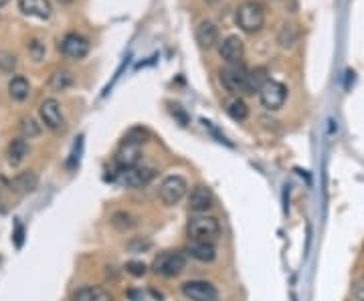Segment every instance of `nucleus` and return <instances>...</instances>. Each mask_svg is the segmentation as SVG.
<instances>
[{
    "instance_id": "nucleus-1",
    "label": "nucleus",
    "mask_w": 364,
    "mask_h": 301,
    "mask_svg": "<svg viewBox=\"0 0 364 301\" xmlns=\"http://www.w3.org/2000/svg\"><path fill=\"white\" fill-rule=\"evenodd\" d=\"M235 22L247 35L259 33L263 29V24H265V8H263V4L257 2V0L241 2L237 13H235Z\"/></svg>"
},
{
    "instance_id": "nucleus-2",
    "label": "nucleus",
    "mask_w": 364,
    "mask_h": 301,
    "mask_svg": "<svg viewBox=\"0 0 364 301\" xmlns=\"http://www.w3.org/2000/svg\"><path fill=\"white\" fill-rule=\"evenodd\" d=\"M144 133L140 135V130H132L124 138V142L119 144V148L115 152V164L119 170L134 168L140 164L142 158V146H144Z\"/></svg>"
},
{
    "instance_id": "nucleus-3",
    "label": "nucleus",
    "mask_w": 364,
    "mask_h": 301,
    "mask_svg": "<svg viewBox=\"0 0 364 301\" xmlns=\"http://www.w3.org/2000/svg\"><path fill=\"white\" fill-rule=\"evenodd\" d=\"M184 269H187V257L182 253H178V251L158 253L152 263L154 273L160 275V277H166V279L178 277Z\"/></svg>"
},
{
    "instance_id": "nucleus-4",
    "label": "nucleus",
    "mask_w": 364,
    "mask_h": 301,
    "mask_svg": "<svg viewBox=\"0 0 364 301\" xmlns=\"http://www.w3.org/2000/svg\"><path fill=\"white\" fill-rule=\"evenodd\" d=\"M191 241H214L221 237V223L209 214H196L187 225Z\"/></svg>"
},
{
    "instance_id": "nucleus-5",
    "label": "nucleus",
    "mask_w": 364,
    "mask_h": 301,
    "mask_svg": "<svg viewBox=\"0 0 364 301\" xmlns=\"http://www.w3.org/2000/svg\"><path fill=\"white\" fill-rule=\"evenodd\" d=\"M221 83L223 87L233 95L249 94V71L243 67V63H235V65H227L225 69H221Z\"/></svg>"
},
{
    "instance_id": "nucleus-6",
    "label": "nucleus",
    "mask_w": 364,
    "mask_h": 301,
    "mask_svg": "<svg viewBox=\"0 0 364 301\" xmlns=\"http://www.w3.org/2000/svg\"><path fill=\"white\" fill-rule=\"evenodd\" d=\"M187 190H189V182L182 176L173 174V176H166L162 180L160 190H158V196H160V200L166 207H176L187 196Z\"/></svg>"
},
{
    "instance_id": "nucleus-7",
    "label": "nucleus",
    "mask_w": 364,
    "mask_h": 301,
    "mask_svg": "<svg viewBox=\"0 0 364 301\" xmlns=\"http://www.w3.org/2000/svg\"><path fill=\"white\" fill-rule=\"evenodd\" d=\"M257 94H259V101H261V105L265 110L277 112L279 108H284V103L288 99V87L284 83H279V81L268 79Z\"/></svg>"
},
{
    "instance_id": "nucleus-8",
    "label": "nucleus",
    "mask_w": 364,
    "mask_h": 301,
    "mask_svg": "<svg viewBox=\"0 0 364 301\" xmlns=\"http://www.w3.org/2000/svg\"><path fill=\"white\" fill-rule=\"evenodd\" d=\"M156 178V170L146 168V166H134V168L119 170L115 180L124 186V189H142L148 186Z\"/></svg>"
},
{
    "instance_id": "nucleus-9",
    "label": "nucleus",
    "mask_w": 364,
    "mask_h": 301,
    "mask_svg": "<svg viewBox=\"0 0 364 301\" xmlns=\"http://www.w3.org/2000/svg\"><path fill=\"white\" fill-rule=\"evenodd\" d=\"M180 291L191 301H219V289L211 281L192 279L180 285Z\"/></svg>"
},
{
    "instance_id": "nucleus-10",
    "label": "nucleus",
    "mask_w": 364,
    "mask_h": 301,
    "mask_svg": "<svg viewBox=\"0 0 364 301\" xmlns=\"http://www.w3.org/2000/svg\"><path fill=\"white\" fill-rule=\"evenodd\" d=\"M38 113H41V119H43L45 128H49L51 132H61L65 128V117H63V112H61V103L55 97H47L41 103Z\"/></svg>"
},
{
    "instance_id": "nucleus-11",
    "label": "nucleus",
    "mask_w": 364,
    "mask_h": 301,
    "mask_svg": "<svg viewBox=\"0 0 364 301\" xmlns=\"http://www.w3.org/2000/svg\"><path fill=\"white\" fill-rule=\"evenodd\" d=\"M59 49L65 57H69L73 61H81L89 53V41L79 33H67L59 43Z\"/></svg>"
},
{
    "instance_id": "nucleus-12",
    "label": "nucleus",
    "mask_w": 364,
    "mask_h": 301,
    "mask_svg": "<svg viewBox=\"0 0 364 301\" xmlns=\"http://www.w3.org/2000/svg\"><path fill=\"white\" fill-rule=\"evenodd\" d=\"M214 207V194L209 186H194L189 194V208L196 214H207Z\"/></svg>"
},
{
    "instance_id": "nucleus-13",
    "label": "nucleus",
    "mask_w": 364,
    "mask_h": 301,
    "mask_svg": "<svg viewBox=\"0 0 364 301\" xmlns=\"http://www.w3.org/2000/svg\"><path fill=\"white\" fill-rule=\"evenodd\" d=\"M219 55H221V59H223L227 65L241 63V59L245 55L243 41L237 37V35H231V37L223 38V43L219 45Z\"/></svg>"
},
{
    "instance_id": "nucleus-14",
    "label": "nucleus",
    "mask_w": 364,
    "mask_h": 301,
    "mask_svg": "<svg viewBox=\"0 0 364 301\" xmlns=\"http://www.w3.org/2000/svg\"><path fill=\"white\" fill-rule=\"evenodd\" d=\"M19 8L22 15L33 17V19L47 20L53 15L51 0H19Z\"/></svg>"
},
{
    "instance_id": "nucleus-15",
    "label": "nucleus",
    "mask_w": 364,
    "mask_h": 301,
    "mask_svg": "<svg viewBox=\"0 0 364 301\" xmlns=\"http://www.w3.org/2000/svg\"><path fill=\"white\" fill-rule=\"evenodd\" d=\"M187 253L198 263H212L217 259V247L212 245V241H191Z\"/></svg>"
},
{
    "instance_id": "nucleus-16",
    "label": "nucleus",
    "mask_w": 364,
    "mask_h": 301,
    "mask_svg": "<svg viewBox=\"0 0 364 301\" xmlns=\"http://www.w3.org/2000/svg\"><path fill=\"white\" fill-rule=\"evenodd\" d=\"M194 37L203 49H212L219 43V27L211 20H203V22H198Z\"/></svg>"
},
{
    "instance_id": "nucleus-17",
    "label": "nucleus",
    "mask_w": 364,
    "mask_h": 301,
    "mask_svg": "<svg viewBox=\"0 0 364 301\" xmlns=\"http://www.w3.org/2000/svg\"><path fill=\"white\" fill-rule=\"evenodd\" d=\"M73 301H114V295L101 285H85L73 293Z\"/></svg>"
},
{
    "instance_id": "nucleus-18",
    "label": "nucleus",
    "mask_w": 364,
    "mask_h": 301,
    "mask_svg": "<svg viewBox=\"0 0 364 301\" xmlns=\"http://www.w3.org/2000/svg\"><path fill=\"white\" fill-rule=\"evenodd\" d=\"M29 156V144L24 138H17L8 144L6 148V160L10 166H20L24 162V158Z\"/></svg>"
},
{
    "instance_id": "nucleus-19",
    "label": "nucleus",
    "mask_w": 364,
    "mask_h": 301,
    "mask_svg": "<svg viewBox=\"0 0 364 301\" xmlns=\"http://www.w3.org/2000/svg\"><path fill=\"white\" fill-rule=\"evenodd\" d=\"M38 186V176L33 170H27V172H20L19 176H15L13 180V189L20 192V194H31L35 192Z\"/></svg>"
},
{
    "instance_id": "nucleus-20",
    "label": "nucleus",
    "mask_w": 364,
    "mask_h": 301,
    "mask_svg": "<svg viewBox=\"0 0 364 301\" xmlns=\"http://www.w3.org/2000/svg\"><path fill=\"white\" fill-rule=\"evenodd\" d=\"M73 83H75V77H73V73H71L69 69H57V71L51 75V79H49V85H51L53 91H65V89H69Z\"/></svg>"
},
{
    "instance_id": "nucleus-21",
    "label": "nucleus",
    "mask_w": 364,
    "mask_h": 301,
    "mask_svg": "<svg viewBox=\"0 0 364 301\" xmlns=\"http://www.w3.org/2000/svg\"><path fill=\"white\" fill-rule=\"evenodd\" d=\"M29 94H31V85H29V81L24 77L17 75L10 79V83H8V95L15 101H24L29 97Z\"/></svg>"
},
{
    "instance_id": "nucleus-22",
    "label": "nucleus",
    "mask_w": 364,
    "mask_h": 301,
    "mask_svg": "<svg viewBox=\"0 0 364 301\" xmlns=\"http://www.w3.org/2000/svg\"><path fill=\"white\" fill-rule=\"evenodd\" d=\"M110 223H112L114 228L122 230V233H126V230H130V228H134V226L138 225V219H136L132 212H128V210H117V212L112 214Z\"/></svg>"
},
{
    "instance_id": "nucleus-23",
    "label": "nucleus",
    "mask_w": 364,
    "mask_h": 301,
    "mask_svg": "<svg viewBox=\"0 0 364 301\" xmlns=\"http://www.w3.org/2000/svg\"><path fill=\"white\" fill-rule=\"evenodd\" d=\"M227 113H229L235 122H245L249 117V108H247V103L241 97H235L233 101H229V105H227Z\"/></svg>"
},
{
    "instance_id": "nucleus-24",
    "label": "nucleus",
    "mask_w": 364,
    "mask_h": 301,
    "mask_svg": "<svg viewBox=\"0 0 364 301\" xmlns=\"http://www.w3.org/2000/svg\"><path fill=\"white\" fill-rule=\"evenodd\" d=\"M265 81H268V71H265L263 67H257V69L249 71V81H247V85H249V94L259 91L261 85H263Z\"/></svg>"
},
{
    "instance_id": "nucleus-25",
    "label": "nucleus",
    "mask_w": 364,
    "mask_h": 301,
    "mask_svg": "<svg viewBox=\"0 0 364 301\" xmlns=\"http://www.w3.org/2000/svg\"><path fill=\"white\" fill-rule=\"evenodd\" d=\"M20 133L24 135V140H33L41 133V128L33 117H22L20 119Z\"/></svg>"
},
{
    "instance_id": "nucleus-26",
    "label": "nucleus",
    "mask_w": 364,
    "mask_h": 301,
    "mask_svg": "<svg viewBox=\"0 0 364 301\" xmlns=\"http://www.w3.org/2000/svg\"><path fill=\"white\" fill-rule=\"evenodd\" d=\"M279 45L284 47V49H289V47H293L296 45V41H298V33H296V29L291 27V24H286L284 29H282V33H279Z\"/></svg>"
},
{
    "instance_id": "nucleus-27",
    "label": "nucleus",
    "mask_w": 364,
    "mask_h": 301,
    "mask_svg": "<svg viewBox=\"0 0 364 301\" xmlns=\"http://www.w3.org/2000/svg\"><path fill=\"white\" fill-rule=\"evenodd\" d=\"M126 271L130 275H134V277H144L148 273V267H146V263H142V261H128L126 263Z\"/></svg>"
},
{
    "instance_id": "nucleus-28",
    "label": "nucleus",
    "mask_w": 364,
    "mask_h": 301,
    "mask_svg": "<svg viewBox=\"0 0 364 301\" xmlns=\"http://www.w3.org/2000/svg\"><path fill=\"white\" fill-rule=\"evenodd\" d=\"M29 51H31V57H33V59H35V61L38 63V61L45 57V45H43L41 41L35 38V41H31V43H29Z\"/></svg>"
},
{
    "instance_id": "nucleus-29",
    "label": "nucleus",
    "mask_w": 364,
    "mask_h": 301,
    "mask_svg": "<svg viewBox=\"0 0 364 301\" xmlns=\"http://www.w3.org/2000/svg\"><path fill=\"white\" fill-rule=\"evenodd\" d=\"M15 67H17V57L8 55V53H2V55H0V69L13 71Z\"/></svg>"
},
{
    "instance_id": "nucleus-30",
    "label": "nucleus",
    "mask_w": 364,
    "mask_h": 301,
    "mask_svg": "<svg viewBox=\"0 0 364 301\" xmlns=\"http://www.w3.org/2000/svg\"><path fill=\"white\" fill-rule=\"evenodd\" d=\"M352 295H354V300L364 301V277H363V279H358V281H356L354 289H352Z\"/></svg>"
},
{
    "instance_id": "nucleus-31",
    "label": "nucleus",
    "mask_w": 364,
    "mask_h": 301,
    "mask_svg": "<svg viewBox=\"0 0 364 301\" xmlns=\"http://www.w3.org/2000/svg\"><path fill=\"white\" fill-rule=\"evenodd\" d=\"M59 2H63V4H67V2H73V0H59Z\"/></svg>"
},
{
    "instance_id": "nucleus-32",
    "label": "nucleus",
    "mask_w": 364,
    "mask_h": 301,
    "mask_svg": "<svg viewBox=\"0 0 364 301\" xmlns=\"http://www.w3.org/2000/svg\"><path fill=\"white\" fill-rule=\"evenodd\" d=\"M6 2H8V0H0V6H4Z\"/></svg>"
},
{
    "instance_id": "nucleus-33",
    "label": "nucleus",
    "mask_w": 364,
    "mask_h": 301,
    "mask_svg": "<svg viewBox=\"0 0 364 301\" xmlns=\"http://www.w3.org/2000/svg\"><path fill=\"white\" fill-rule=\"evenodd\" d=\"M209 2H217V0H209Z\"/></svg>"
}]
</instances>
